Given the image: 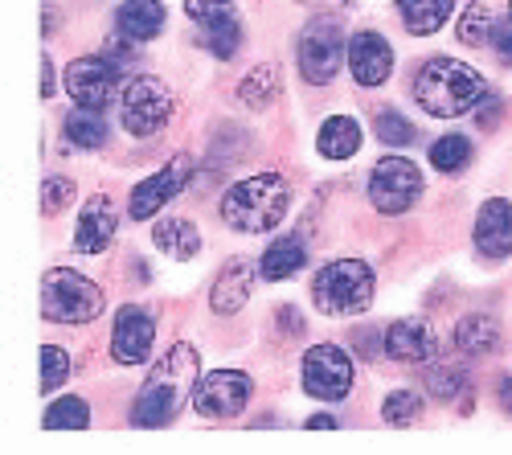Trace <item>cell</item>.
<instances>
[{
  "label": "cell",
  "instance_id": "obj_13",
  "mask_svg": "<svg viewBox=\"0 0 512 455\" xmlns=\"http://www.w3.org/2000/svg\"><path fill=\"white\" fill-rule=\"evenodd\" d=\"M152 341H156V320L136 304L119 308L115 333H111V357L119 365H144L152 353Z\"/></svg>",
  "mask_w": 512,
  "mask_h": 455
},
{
  "label": "cell",
  "instance_id": "obj_7",
  "mask_svg": "<svg viewBox=\"0 0 512 455\" xmlns=\"http://www.w3.org/2000/svg\"><path fill=\"white\" fill-rule=\"evenodd\" d=\"M168 115H173V91L164 87L160 78L152 74H136L132 82H123V99H119V119H123V128L127 136H156Z\"/></svg>",
  "mask_w": 512,
  "mask_h": 455
},
{
  "label": "cell",
  "instance_id": "obj_20",
  "mask_svg": "<svg viewBox=\"0 0 512 455\" xmlns=\"http://www.w3.org/2000/svg\"><path fill=\"white\" fill-rule=\"evenodd\" d=\"M308 263V242H304V230L300 234H283L275 238L267 251H263V279L279 283V279H291Z\"/></svg>",
  "mask_w": 512,
  "mask_h": 455
},
{
  "label": "cell",
  "instance_id": "obj_14",
  "mask_svg": "<svg viewBox=\"0 0 512 455\" xmlns=\"http://www.w3.org/2000/svg\"><path fill=\"white\" fill-rule=\"evenodd\" d=\"M349 70L361 87H381L394 70V50L377 29H361L349 37Z\"/></svg>",
  "mask_w": 512,
  "mask_h": 455
},
{
  "label": "cell",
  "instance_id": "obj_43",
  "mask_svg": "<svg viewBox=\"0 0 512 455\" xmlns=\"http://www.w3.org/2000/svg\"><path fill=\"white\" fill-rule=\"evenodd\" d=\"M336 5H353V0H336Z\"/></svg>",
  "mask_w": 512,
  "mask_h": 455
},
{
  "label": "cell",
  "instance_id": "obj_35",
  "mask_svg": "<svg viewBox=\"0 0 512 455\" xmlns=\"http://www.w3.org/2000/svg\"><path fill=\"white\" fill-rule=\"evenodd\" d=\"M70 201H74V185L66 177H46L41 181V210L46 214H62Z\"/></svg>",
  "mask_w": 512,
  "mask_h": 455
},
{
  "label": "cell",
  "instance_id": "obj_11",
  "mask_svg": "<svg viewBox=\"0 0 512 455\" xmlns=\"http://www.w3.org/2000/svg\"><path fill=\"white\" fill-rule=\"evenodd\" d=\"M119 87H123V70H119V62L115 58H99V54H91V58H74L70 66H66V91H70V99L78 103V107H95V111H103L115 95H119Z\"/></svg>",
  "mask_w": 512,
  "mask_h": 455
},
{
  "label": "cell",
  "instance_id": "obj_10",
  "mask_svg": "<svg viewBox=\"0 0 512 455\" xmlns=\"http://www.w3.org/2000/svg\"><path fill=\"white\" fill-rule=\"evenodd\" d=\"M254 394V382L242 369H209L193 386V410L201 419H234L246 410Z\"/></svg>",
  "mask_w": 512,
  "mask_h": 455
},
{
  "label": "cell",
  "instance_id": "obj_21",
  "mask_svg": "<svg viewBox=\"0 0 512 455\" xmlns=\"http://www.w3.org/2000/svg\"><path fill=\"white\" fill-rule=\"evenodd\" d=\"M316 148H320V156H328V160H349V156H357V152H361V123L349 119V115L324 119V128H320V136H316Z\"/></svg>",
  "mask_w": 512,
  "mask_h": 455
},
{
  "label": "cell",
  "instance_id": "obj_41",
  "mask_svg": "<svg viewBox=\"0 0 512 455\" xmlns=\"http://www.w3.org/2000/svg\"><path fill=\"white\" fill-rule=\"evenodd\" d=\"M496 398H500V406L512 415V378H500V386H496Z\"/></svg>",
  "mask_w": 512,
  "mask_h": 455
},
{
  "label": "cell",
  "instance_id": "obj_29",
  "mask_svg": "<svg viewBox=\"0 0 512 455\" xmlns=\"http://www.w3.org/2000/svg\"><path fill=\"white\" fill-rule=\"evenodd\" d=\"M492 29H496V17H492V9L484 5V0H472V5L463 9V17H459V41L463 46H484V41L492 37Z\"/></svg>",
  "mask_w": 512,
  "mask_h": 455
},
{
  "label": "cell",
  "instance_id": "obj_36",
  "mask_svg": "<svg viewBox=\"0 0 512 455\" xmlns=\"http://www.w3.org/2000/svg\"><path fill=\"white\" fill-rule=\"evenodd\" d=\"M492 46H496V54H500V62H512V5H508V13L496 21V29H492Z\"/></svg>",
  "mask_w": 512,
  "mask_h": 455
},
{
  "label": "cell",
  "instance_id": "obj_15",
  "mask_svg": "<svg viewBox=\"0 0 512 455\" xmlns=\"http://www.w3.org/2000/svg\"><path fill=\"white\" fill-rule=\"evenodd\" d=\"M390 361H402V365H426L435 361L439 353V341L431 333V324L418 320V316H406V320H394L386 328V341H381Z\"/></svg>",
  "mask_w": 512,
  "mask_h": 455
},
{
  "label": "cell",
  "instance_id": "obj_18",
  "mask_svg": "<svg viewBox=\"0 0 512 455\" xmlns=\"http://www.w3.org/2000/svg\"><path fill=\"white\" fill-rule=\"evenodd\" d=\"M115 29L123 41H152L164 29V5L160 0H123L115 9Z\"/></svg>",
  "mask_w": 512,
  "mask_h": 455
},
{
  "label": "cell",
  "instance_id": "obj_16",
  "mask_svg": "<svg viewBox=\"0 0 512 455\" xmlns=\"http://www.w3.org/2000/svg\"><path fill=\"white\" fill-rule=\"evenodd\" d=\"M115 230H119V214H115L111 197H103V193L87 197V201H82V210H78L74 251H78V255H99V251H107L111 238H115Z\"/></svg>",
  "mask_w": 512,
  "mask_h": 455
},
{
  "label": "cell",
  "instance_id": "obj_26",
  "mask_svg": "<svg viewBox=\"0 0 512 455\" xmlns=\"http://www.w3.org/2000/svg\"><path fill=\"white\" fill-rule=\"evenodd\" d=\"M66 144L70 148H99L107 144V119L95 107H74L66 115Z\"/></svg>",
  "mask_w": 512,
  "mask_h": 455
},
{
  "label": "cell",
  "instance_id": "obj_33",
  "mask_svg": "<svg viewBox=\"0 0 512 455\" xmlns=\"http://www.w3.org/2000/svg\"><path fill=\"white\" fill-rule=\"evenodd\" d=\"M373 128H377V140H381V144H390V148H410V144L418 140L414 123H410L402 111H381Z\"/></svg>",
  "mask_w": 512,
  "mask_h": 455
},
{
  "label": "cell",
  "instance_id": "obj_1",
  "mask_svg": "<svg viewBox=\"0 0 512 455\" xmlns=\"http://www.w3.org/2000/svg\"><path fill=\"white\" fill-rule=\"evenodd\" d=\"M193 386H197V349L181 341L152 365L140 398L132 402V423L136 427H168L181 415Z\"/></svg>",
  "mask_w": 512,
  "mask_h": 455
},
{
  "label": "cell",
  "instance_id": "obj_32",
  "mask_svg": "<svg viewBox=\"0 0 512 455\" xmlns=\"http://www.w3.org/2000/svg\"><path fill=\"white\" fill-rule=\"evenodd\" d=\"M426 390L435 394V402H451L467 390V365H435L426 374Z\"/></svg>",
  "mask_w": 512,
  "mask_h": 455
},
{
  "label": "cell",
  "instance_id": "obj_39",
  "mask_svg": "<svg viewBox=\"0 0 512 455\" xmlns=\"http://www.w3.org/2000/svg\"><path fill=\"white\" fill-rule=\"evenodd\" d=\"M353 341H357V353H361V357H373V353H377V337L365 333V328H357V337H353Z\"/></svg>",
  "mask_w": 512,
  "mask_h": 455
},
{
  "label": "cell",
  "instance_id": "obj_34",
  "mask_svg": "<svg viewBox=\"0 0 512 455\" xmlns=\"http://www.w3.org/2000/svg\"><path fill=\"white\" fill-rule=\"evenodd\" d=\"M66 374H70V357H66V349H58V345H46V349H41V394H54V390L66 382Z\"/></svg>",
  "mask_w": 512,
  "mask_h": 455
},
{
  "label": "cell",
  "instance_id": "obj_28",
  "mask_svg": "<svg viewBox=\"0 0 512 455\" xmlns=\"http://www.w3.org/2000/svg\"><path fill=\"white\" fill-rule=\"evenodd\" d=\"M41 427H46V431H87L91 427V406L82 402V398H74V394L70 398H58V402H50Z\"/></svg>",
  "mask_w": 512,
  "mask_h": 455
},
{
  "label": "cell",
  "instance_id": "obj_5",
  "mask_svg": "<svg viewBox=\"0 0 512 455\" xmlns=\"http://www.w3.org/2000/svg\"><path fill=\"white\" fill-rule=\"evenodd\" d=\"M312 300L328 316L365 312L373 300V267L361 259H332L312 279Z\"/></svg>",
  "mask_w": 512,
  "mask_h": 455
},
{
  "label": "cell",
  "instance_id": "obj_19",
  "mask_svg": "<svg viewBox=\"0 0 512 455\" xmlns=\"http://www.w3.org/2000/svg\"><path fill=\"white\" fill-rule=\"evenodd\" d=\"M250 287H254V271H250V263H242V259L226 263V267H222V275L213 279L209 308H213V312H222V316L238 312V308L250 300Z\"/></svg>",
  "mask_w": 512,
  "mask_h": 455
},
{
  "label": "cell",
  "instance_id": "obj_3",
  "mask_svg": "<svg viewBox=\"0 0 512 455\" xmlns=\"http://www.w3.org/2000/svg\"><path fill=\"white\" fill-rule=\"evenodd\" d=\"M291 189L279 173H259L226 189L222 197V222L238 234H267L283 222Z\"/></svg>",
  "mask_w": 512,
  "mask_h": 455
},
{
  "label": "cell",
  "instance_id": "obj_40",
  "mask_svg": "<svg viewBox=\"0 0 512 455\" xmlns=\"http://www.w3.org/2000/svg\"><path fill=\"white\" fill-rule=\"evenodd\" d=\"M480 103H484V107H476V115H480V123H484V128H488V123L496 119V107H500V99H496V95H484Z\"/></svg>",
  "mask_w": 512,
  "mask_h": 455
},
{
  "label": "cell",
  "instance_id": "obj_23",
  "mask_svg": "<svg viewBox=\"0 0 512 455\" xmlns=\"http://www.w3.org/2000/svg\"><path fill=\"white\" fill-rule=\"evenodd\" d=\"M201 46H205L213 58H234V54L242 50V21L234 17V9L201 21Z\"/></svg>",
  "mask_w": 512,
  "mask_h": 455
},
{
  "label": "cell",
  "instance_id": "obj_17",
  "mask_svg": "<svg viewBox=\"0 0 512 455\" xmlns=\"http://www.w3.org/2000/svg\"><path fill=\"white\" fill-rule=\"evenodd\" d=\"M476 251L492 263L512 255V201L504 197L484 201V210L476 218Z\"/></svg>",
  "mask_w": 512,
  "mask_h": 455
},
{
  "label": "cell",
  "instance_id": "obj_30",
  "mask_svg": "<svg viewBox=\"0 0 512 455\" xmlns=\"http://www.w3.org/2000/svg\"><path fill=\"white\" fill-rule=\"evenodd\" d=\"M467 160H472V144H467V136H459V132L431 144V164L439 173H459V169H467Z\"/></svg>",
  "mask_w": 512,
  "mask_h": 455
},
{
  "label": "cell",
  "instance_id": "obj_12",
  "mask_svg": "<svg viewBox=\"0 0 512 455\" xmlns=\"http://www.w3.org/2000/svg\"><path fill=\"white\" fill-rule=\"evenodd\" d=\"M189 177H193V160H189V156L168 160L164 169H156L152 177H144V181L132 189V201H127V214H132L136 222L156 218L168 201L181 197V189L189 185Z\"/></svg>",
  "mask_w": 512,
  "mask_h": 455
},
{
  "label": "cell",
  "instance_id": "obj_4",
  "mask_svg": "<svg viewBox=\"0 0 512 455\" xmlns=\"http://www.w3.org/2000/svg\"><path fill=\"white\" fill-rule=\"evenodd\" d=\"M103 312V287L70 267H50L41 275V316L54 324H87Z\"/></svg>",
  "mask_w": 512,
  "mask_h": 455
},
{
  "label": "cell",
  "instance_id": "obj_25",
  "mask_svg": "<svg viewBox=\"0 0 512 455\" xmlns=\"http://www.w3.org/2000/svg\"><path fill=\"white\" fill-rule=\"evenodd\" d=\"M398 5H402V25L414 37H426V33L443 29V21L455 9V0H398Z\"/></svg>",
  "mask_w": 512,
  "mask_h": 455
},
{
  "label": "cell",
  "instance_id": "obj_22",
  "mask_svg": "<svg viewBox=\"0 0 512 455\" xmlns=\"http://www.w3.org/2000/svg\"><path fill=\"white\" fill-rule=\"evenodd\" d=\"M455 345L467 353V357H488L500 349V324L492 316H463L459 328H455Z\"/></svg>",
  "mask_w": 512,
  "mask_h": 455
},
{
  "label": "cell",
  "instance_id": "obj_37",
  "mask_svg": "<svg viewBox=\"0 0 512 455\" xmlns=\"http://www.w3.org/2000/svg\"><path fill=\"white\" fill-rule=\"evenodd\" d=\"M234 0H185V13L193 21H209V17H218V13H230Z\"/></svg>",
  "mask_w": 512,
  "mask_h": 455
},
{
  "label": "cell",
  "instance_id": "obj_31",
  "mask_svg": "<svg viewBox=\"0 0 512 455\" xmlns=\"http://www.w3.org/2000/svg\"><path fill=\"white\" fill-rule=\"evenodd\" d=\"M381 419L390 427H414L422 419V398L414 390H394L386 402H381Z\"/></svg>",
  "mask_w": 512,
  "mask_h": 455
},
{
  "label": "cell",
  "instance_id": "obj_24",
  "mask_svg": "<svg viewBox=\"0 0 512 455\" xmlns=\"http://www.w3.org/2000/svg\"><path fill=\"white\" fill-rule=\"evenodd\" d=\"M152 242L160 246L164 255H173V259H181V263L201 251V234H197V226H193L189 218H168V222H160V226L152 230Z\"/></svg>",
  "mask_w": 512,
  "mask_h": 455
},
{
  "label": "cell",
  "instance_id": "obj_42",
  "mask_svg": "<svg viewBox=\"0 0 512 455\" xmlns=\"http://www.w3.org/2000/svg\"><path fill=\"white\" fill-rule=\"evenodd\" d=\"M304 427H308V431H336V427H340V423H336V419H332V415H316V419H308V423H304Z\"/></svg>",
  "mask_w": 512,
  "mask_h": 455
},
{
  "label": "cell",
  "instance_id": "obj_38",
  "mask_svg": "<svg viewBox=\"0 0 512 455\" xmlns=\"http://www.w3.org/2000/svg\"><path fill=\"white\" fill-rule=\"evenodd\" d=\"M50 95H54V62L41 58V99H50Z\"/></svg>",
  "mask_w": 512,
  "mask_h": 455
},
{
  "label": "cell",
  "instance_id": "obj_8",
  "mask_svg": "<svg viewBox=\"0 0 512 455\" xmlns=\"http://www.w3.org/2000/svg\"><path fill=\"white\" fill-rule=\"evenodd\" d=\"M422 193V173L406 156H381L369 173V201L377 214H406Z\"/></svg>",
  "mask_w": 512,
  "mask_h": 455
},
{
  "label": "cell",
  "instance_id": "obj_2",
  "mask_svg": "<svg viewBox=\"0 0 512 455\" xmlns=\"http://www.w3.org/2000/svg\"><path fill=\"white\" fill-rule=\"evenodd\" d=\"M484 95H488V87H484L480 70H472L459 58H426L422 70L414 74V103L439 119L476 111Z\"/></svg>",
  "mask_w": 512,
  "mask_h": 455
},
{
  "label": "cell",
  "instance_id": "obj_9",
  "mask_svg": "<svg viewBox=\"0 0 512 455\" xmlns=\"http://www.w3.org/2000/svg\"><path fill=\"white\" fill-rule=\"evenodd\" d=\"M304 394L316 402H340L353 390V357L340 345H312L304 353V369H300Z\"/></svg>",
  "mask_w": 512,
  "mask_h": 455
},
{
  "label": "cell",
  "instance_id": "obj_6",
  "mask_svg": "<svg viewBox=\"0 0 512 455\" xmlns=\"http://www.w3.org/2000/svg\"><path fill=\"white\" fill-rule=\"evenodd\" d=\"M345 46H349V37H345V29H340V21L312 17L300 33V46H295V62H300L304 82H312V87L332 82L340 62H345Z\"/></svg>",
  "mask_w": 512,
  "mask_h": 455
},
{
  "label": "cell",
  "instance_id": "obj_27",
  "mask_svg": "<svg viewBox=\"0 0 512 455\" xmlns=\"http://www.w3.org/2000/svg\"><path fill=\"white\" fill-rule=\"evenodd\" d=\"M238 99L250 107V111H263V107H271L275 99H279V70L275 66H254L242 82H238Z\"/></svg>",
  "mask_w": 512,
  "mask_h": 455
}]
</instances>
